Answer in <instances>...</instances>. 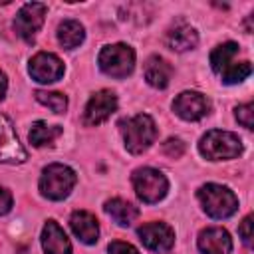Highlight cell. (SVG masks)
Masks as SVG:
<instances>
[{
  "instance_id": "cell-13",
  "label": "cell",
  "mask_w": 254,
  "mask_h": 254,
  "mask_svg": "<svg viewBox=\"0 0 254 254\" xmlns=\"http://www.w3.org/2000/svg\"><path fill=\"white\" fill-rule=\"evenodd\" d=\"M196 246L200 254H232V238L220 226H208L198 232Z\"/></svg>"
},
{
  "instance_id": "cell-21",
  "label": "cell",
  "mask_w": 254,
  "mask_h": 254,
  "mask_svg": "<svg viewBox=\"0 0 254 254\" xmlns=\"http://www.w3.org/2000/svg\"><path fill=\"white\" fill-rule=\"evenodd\" d=\"M62 131L64 129L60 125H50L46 121H36V123H32L28 139L34 147H52L54 141L62 135Z\"/></svg>"
},
{
  "instance_id": "cell-29",
  "label": "cell",
  "mask_w": 254,
  "mask_h": 254,
  "mask_svg": "<svg viewBox=\"0 0 254 254\" xmlns=\"http://www.w3.org/2000/svg\"><path fill=\"white\" fill-rule=\"evenodd\" d=\"M6 89H8V79H6V73L0 69V101L4 99V95H6Z\"/></svg>"
},
{
  "instance_id": "cell-4",
  "label": "cell",
  "mask_w": 254,
  "mask_h": 254,
  "mask_svg": "<svg viewBox=\"0 0 254 254\" xmlns=\"http://www.w3.org/2000/svg\"><path fill=\"white\" fill-rule=\"evenodd\" d=\"M75 183H77V175L71 167L64 163H52L42 171L38 189L42 196L50 200H64L65 196H69Z\"/></svg>"
},
{
  "instance_id": "cell-15",
  "label": "cell",
  "mask_w": 254,
  "mask_h": 254,
  "mask_svg": "<svg viewBox=\"0 0 254 254\" xmlns=\"http://www.w3.org/2000/svg\"><path fill=\"white\" fill-rule=\"evenodd\" d=\"M69 226L73 234L83 244H95L99 238V222L97 218L87 210H75L69 216Z\"/></svg>"
},
{
  "instance_id": "cell-5",
  "label": "cell",
  "mask_w": 254,
  "mask_h": 254,
  "mask_svg": "<svg viewBox=\"0 0 254 254\" xmlns=\"http://www.w3.org/2000/svg\"><path fill=\"white\" fill-rule=\"evenodd\" d=\"M131 183H133V190L139 196V200H143L147 204H155V202L163 200L169 190L167 177L159 169H153V167L135 169L131 175Z\"/></svg>"
},
{
  "instance_id": "cell-26",
  "label": "cell",
  "mask_w": 254,
  "mask_h": 254,
  "mask_svg": "<svg viewBox=\"0 0 254 254\" xmlns=\"http://www.w3.org/2000/svg\"><path fill=\"white\" fill-rule=\"evenodd\" d=\"M107 252L109 254H139V250L129 244V242H123V240H113L109 246H107Z\"/></svg>"
},
{
  "instance_id": "cell-11",
  "label": "cell",
  "mask_w": 254,
  "mask_h": 254,
  "mask_svg": "<svg viewBox=\"0 0 254 254\" xmlns=\"http://www.w3.org/2000/svg\"><path fill=\"white\" fill-rule=\"evenodd\" d=\"M173 111L185 121H198L210 113V101L200 91H183L175 97Z\"/></svg>"
},
{
  "instance_id": "cell-10",
  "label": "cell",
  "mask_w": 254,
  "mask_h": 254,
  "mask_svg": "<svg viewBox=\"0 0 254 254\" xmlns=\"http://www.w3.org/2000/svg\"><path fill=\"white\" fill-rule=\"evenodd\" d=\"M28 71L32 75L34 81L38 83H54L58 79L64 77V62L56 56V54H50V52H38L30 64H28Z\"/></svg>"
},
{
  "instance_id": "cell-25",
  "label": "cell",
  "mask_w": 254,
  "mask_h": 254,
  "mask_svg": "<svg viewBox=\"0 0 254 254\" xmlns=\"http://www.w3.org/2000/svg\"><path fill=\"white\" fill-rule=\"evenodd\" d=\"M163 153L171 159H179L183 153H185V143L179 139V137H171L163 143Z\"/></svg>"
},
{
  "instance_id": "cell-6",
  "label": "cell",
  "mask_w": 254,
  "mask_h": 254,
  "mask_svg": "<svg viewBox=\"0 0 254 254\" xmlns=\"http://www.w3.org/2000/svg\"><path fill=\"white\" fill-rule=\"evenodd\" d=\"M97 64L105 75L121 79V77H127L133 73L135 52L127 44H109V46L101 48V52L97 56Z\"/></svg>"
},
{
  "instance_id": "cell-3",
  "label": "cell",
  "mask_w": 254,
  "mask_h": 254,
  "mask_svg": "<svg viewBox=\"0 0 254 254\" xmlns=\"http://www.w3.org/2000/svg\"><path fill=\"white\" fill-rule=\"evenodd\" d=\"M121 133L125 141V149L131 155L145 153L157 139V125L151 115L137 113L125 121H121Z\"/></svg>"
},
{
  "instance_id": "cell-20",
  "label": "cell",
  "mask_w": 254,
  "mask_h": 254,
  "mask_svg": "<svg viewBox=\"0 0 254 254\" xmlns=\"http://www.w3.org/2000/svg\"><path fill=\"white\" fill-rule=\"evenodd\" d=\"M238 56V44L236 42H224L220 46H216L210 52V67L214 73H222L224 69H228Z\"/></svg>"
},
{
  "instance_id": "cell-19",
  "label": "cell",
  "mask_w": 254,
  "mask_h": 254,
  "mask_svg": "<svg viewBox=\"0 0 254 254\" xmlns=\"http://www.w3.org/2000/svg\"><path fill=\"white\" fill-rule=\"evenodd\" d=\"M85 40V28L77 20H64L58 26V42L65 50H73L81 46Z\"/></svg>"
},
{
  "instance_id": "cell-8",
  "label": "cell",
  "mask_w": 254,
  "mask_h": 254,
  "mask_svg": "<svg viewBox=\"0 0 254 254\" xmlns=\"http://www.w3.org/2000/svg\"><path fill=\"white\" fill-rule=\"evenodd\" d=\"M28 159V151L20 143L12 121L0 113V163L6 165H22Z\"/></svg>"
},
{
  "instance_id": "cell-17",
  "label": "cell",
  "mask_w": 254,
  "mask_h": 254,
  "mask_svg": "<svg viewBox=\"0 0 254 254\" xmlns=\"http://www.w3.org/2000/svg\"><path fill=\"white\" fill-rule=\"evenodd\" d=\"M167 46L175 52H189V50H194L196 44H198V32L189 26V24H177L175 28H171L167 32V38H165Z\"/></svg>"
},
{
  "instance_id": "cell-27",
  "label": "cell",
  "mask_w": 254,
  "mask_h": 254,
  "mask_svg": "<svg viewBox=\"0 0 254 254\" xmlns=\"http://www.w3.org/2000/svg\"><path fill=\"white\" fill-rule=\"evenodd\" d=\"M238 234H240L242 242L250 248V246H252V216H250V214L244 216V220L240 222V226H238Z\"/></svg>"
},
{
  "instance_id": "cell-1",
  "label": "cell",
  "mask_w": 254,
  "mask_h": 254,
  "mask_svg": "<svg viewBox=\"0 0 254 254\" xmlns=\"http://www.w3.org/2000/svg\"><path fill=\"white\" fill-rule=\"evenodd\" d=\"M244 151L242 139L232 131L210 129L198 141V153L208 161H228L240 157Z\"/></svg>"
},
{
  "instance_id": "cell-28",
  "label": "cell",
  "mask_w": 254,
  "mask_h": 254,
  "mask_svg": "<svg viewBox=\"0 0 254 254\" xmlns=\"http://www.w3.org/2000/svg\"><path fill=\"white\" fill-rule=\"evenodd\" d=\"M12 204H14L12 192L6 187H0V216L2 214H8L12 210Z\"/></svg>"
},
{
  "instance_id": "cell-12",
  "label": "cell",
  "mask_w": 254,
  "mask_h": 254,
  "mask_svg": "<svg viewBox=\"0 0 254 254\" xmlns=\"http://www.w3.org/2000/svg\"><path fill=\"white\" fill-rule=\"evenodd\" d=\"M139 240L153 252H169L175 244V230L167 222H147L137 228Z\"/></svg>"
},
{
  "instance_id": "cell-23",
  "label": "cell",
  "mask_w": 254,
  "mask_h": 254,
  "mask_svg": "<svg viewBox=\"0 0 254 254\" xmlns=\"http://www.w3.org/2000/svg\"><path fill=\"white\" fill-rule=\"evenodd\" d=\"M250 73H252L250 62H234L228 69H224V71L220 73V77H222V81H224L226 85H234V83L244 81Z\"/></svg>"
},
{
  "instance_id": "cell-24",
  "label": "cell",
  "mask_w": 254,
  "mask_h": 254,
  "mask_svg": "<svg viewBox=\"0 0 254 254\" xmlns=\"http://www.w3.org/2000/svg\"><path fill=\"white\" fill-rule=\"evenodd\" d=\"M234 117L236 121L246 127V129H254V103H242L234 109Z\"/></svg>"
},
{
  "instance_id": "cell-2",
  "label": "cell",
  "mask_w": 254,
  "mask_h": 254,
  "mask_svg": "<svg viewBox=\"0 0 254 254\" xmlns=\"http://www.w3.org/2000/svg\"><path fill=\"white\" fill-rule=\"evenodd\" d=\"M196 198L202 206V210L216 220L228 218L238 210V198L236 194L224 187V185H216V183H206L196 190Z\"/></svg>"
},
{
  "instance_id": "cell-14",
  "label": "cell",
  "mask_w": 254,
  "mask_h": 254,
  "mask_svg": "<svg viewBox=\"0 0 254 254\" xmlns=\"http://www.w3.org/2000/svg\"><path fill=\"white\" fill-rule=\"evenodd\" d=\"M42 248L46 254H71V242L56 220H48L42 228Z\"/></svg>"
},
{
  "instance_id": "cell-22",
  "label": "cell",
  "mask_w": 254,
  "mask_h": 254,
  "mask_svg": "<svg viewBox=\"0 0 254 254\" xmlns=\"http://www.w3.org/2000/svg\"><path fill=\"white\" fill-rule=\"evenodd\" d=\"M34 97L42 105L50 107L54 113H64L67 109V97L64 93H60V91H42V89H36L34 91Z\"/></svg>"
},
{
  "instance_id": "cell-9",
  "label": "cell",
  "mask_w": 254,
  "mask_h": 254,
  "mask_svg": "<svg viewBox=\"0 0 254 254\" xmlns=\"http://www.w3.org/2000/svg\"><path fill=\"white\" fill-rule=\"evenodd\" d=\"M115 111H117V95L111 89H99L89 97L83 109V123L95 127L107 121Z\"/></svg>"
},
{
  "instance_id": "cell-16",
  "label": "cell",
  "mask_w": 254,
  "mask_h": 254,
  "mask_svg": "<svg viewBox=\"0 0 254 254\" xmlns=\"http://www.w3.org/2000/svg\"><path fill=\"white\" fill-rule=\"evenodd\" d=\"M143 73H145V79L149 85L157 87V89H165L169 83H171V77H173V65L161 58V56H151L147 62H145V67H143Z\"/></svg>"
},
{
  "instance_id": "cell-18",
  "label": "cell",
  "mask_w": 254,
  "mask_h": 254,
  "mask_svg": "<svg viewBox=\"0 0 254 254\" xmlns=\"http://www.w3.org/2000/svg\"><path fill=\"white\" fill-rule=\"evenodd\" d=\"M103 210L111 216L113 222H117L119 226H131L135 222V218L139 216V208L125 200V198H109L103 204Z\"/></svg>"
},
{
  "instance_id": "cell-7",
  "label": "cell",
  "mask_w": 254,
  "mask_h": 254,
  "mask_svg": "<svg viewBox=\"0 0 254 254\" xmlns=\"http://www.w3.org/2000/svg\"><path fill=\"white\" fill-rule=\"evenodd\" d=\"M46 4L42 2H28L24 4L16 18H14V30L16 34L26 42V44H34L36 34L40 32V28L44 26V18H46Z\"/></svg>"
}]
</instances>
